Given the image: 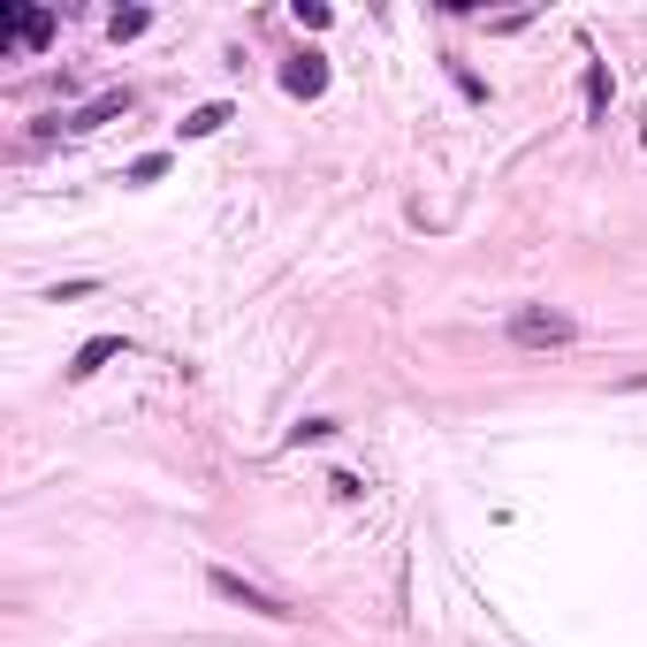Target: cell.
Segmentation results:
<instances>
[{
  "mask_svg": "<svg viewBox=\"0 0 647 647\" xmlns=\"http://www.w3.org/2000/svg\"><path fill=\"white\" fill-rule=\"evenodd\" d=\"M206 587H213L221 602H236V610H252V617H267V625H290V617H298V610H290L282 594H267V587H252L244 571H221V564H213V571H206Z\"/></svg>",
  "mask_w": 647,
  "mask_h": 647,
  "instance_id": "obj_1",
  "label": "cell"
},
{
  "mask_svg": "<svg viewBox=\"0 0 647 647\" xmlns=\"http://www.w3.org/2000/svg\"><path fill=\"white\" fill-rule=\"evenodd\" d=\"M502 335L525 343V350H564V343H579V321H571V313H541V305H525V313H510Z\"/></svg>",
  "mask_w": 647,
  "mask_h": 647,
  "instance_id": "obj_2",
  "label": "cell"
},
{
  "mask_svg": "<svg viewBox=\"0 0 647 647\" xmlns=\"http://www.w3.org/2000/svg\"><path fill=\"white\" fill-rule=\"evenodd\" d=\"M54 38V8H0V54H38Z\"/></svg>",
  "mask_w": 647,
  "mask_h": 647,
  "instance_id": "obj_3",
  "label": "cell"
},
{
  "mask_svg": "<svg viewBox=\"0 0 647 647\" xmlns=\"http://www.w3.org/2000/svg\"><path fill=\"white\" fill-rule=\"evenodd\" d=\"M282 92H290V100H321L327 92V54H313V46L290 54V61H282Z\"/></svg>",
  "mask_w": 647,
  "mask_h": 647,
  "instance_id": "obj_4",
  "label": "cell"
},
{
  "mask_svg": "<svg viewBox=\"0 0 647 647\" xmlns=\"http://www.w3.org/2000/svg\"><path fill=\"white\" fill-rule=\"evenodd\" d=\"M107 358H123V335H92V343H84V350L69 358V381H92V373H100Z\"/></svg>",
  "mask_w": 647,
  "mask_h": 647,
  "instance_id": "obj_5",
  "label": "cell"
},
{
  "mask_svg": "<svg viewBox=\"0 0 647 647\" xmlns=\"http://www.w3.org/2000/svg\"><path fill=\"white\" fill-rule=\"evenodd\" d=\"M115 115H130V92H100L92 107L69 115V130H100V123H115Z\"/></svg>",
  "mask_w": 647,
  "mask_h": 647,
  "instance_id": "obj_6",
  "label": "cell"
},
{
  "mask_svg": "<svg viewBox=\"0 0 647 647\" xmlns=\"http://www.w3.org/2000/svg\"><path fill=\"white\" fill-rule=\"evenodd\" d=\"M221 123H236V107H229V100H206V107H190V115H183V138H213Z\"/></svg>",
  "mask_w": 647,
  "mask_h": 647,
  "instance_id": "obj_7",
  "label": "cell"
},
{
  "mask_svg": "<svg viewBox=\"0 0 647 647\" xmlns=\"http://www.w3.org/2000/svg\"><path fill=\"white\" fill-rule=\"evenodd\" d=\"M146 31H153V8H115V15H107V38H115V46L146 38Z\"/></svg>",
  "mask_w": 647,
  "mask_h": 647,
  "instance_id": "obj_8",
  "label": "cell"
},
{
  "mask_svg": "<svg viewBox=\"0 0 647 647\" xmlns=\"http://www.w3.org/2000/svg\"><path fill=\"white\" fill-rule=\"evenodd\" d=\"M602 115H610V69L587 61V123H602Z\"/></svg>",
  "mask_w": 647,
  "mask_h": 647,
  "instance_id": "obj_9",
  "label": "cell"
},
{
  "mask_svg": "<svg viewBox=\"0 0 647 647\" xmlns=\"http://www.w3.org/2000/svg\"><path fill=\"white\" fill-rule=\"evenodd\" d=\"M161 175H167V153H146V161L123 167V183H161Z\"/></svg>",
  "mask_w": 647,
  "mask_h": 647,
  "instance_id": "obj_10",
  "label": "cell"
},
{
  "mask_svg": "<svg viewBox=\"0 0 647 647\" xmlns=\"http://www.w3.org/2000/svg\"><path fill=\"white\" fill-rule=\"evenodd\" d=\"M290 15H298V23H305V31H327V23H335V8H321V0H298V8H290Z\"/></svg>",
  "mask_w": 647,
  "mask_h": 647,
  "instance_id": "obj_11",
  "label": "cell"
},
{
  "mask_svg": "<svg viewBox=\"0 0 647 647\" xmlns=\"http://www.w3.org/2000/svg\"><path fill=\"white\" fill-rule=\"evenodd\" d=\"M327 495H335V502H358L366 481H358V473H327Z\"/></svg>",
  "mask_w": 647,
  "mask_h": 647,
  "instance_id": "obj_12",
  "label": "cell"
},
{
  "mask_svg": "<svg viewBox=\"0 0 647 647\" xmlns=\"http://www.w3.org/2000/svg\"><path fill=\"white\" fill-rule=\"evenodd\" d=\"M327 435H335V419H298L290 427V442H327Z\"/></svg>",
  "mask_w": 647,
  "mask_h": 647,
  "instance_id": "obj_13",
  "label": "cell"
}]
</instances>
